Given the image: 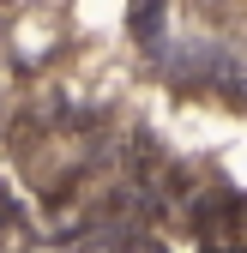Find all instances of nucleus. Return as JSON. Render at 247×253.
<instances>
[{
    "instance_id": "f257e3e1",
    "label": "nucleus",
    "mask_w": 247,
    "mask_h": 253,
    "mask_svg": "<svg viewBox=\"0 0 247 253\" xmlns=\"http://www.w3.org/2000/svg\"><path fill=\"white\" fill-rule=\"evenodd\" d=\"M133 37H139L145 48L163 42V0H139V6H133Z\"/></svg>"
}]
</instances>
